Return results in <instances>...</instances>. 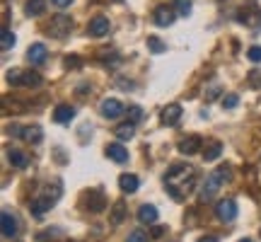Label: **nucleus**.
Returning <instances> with one entry per match:
<instances>
[{
	"instance_id": "1",
	"label": "nucleus",
	"mask_w": 261,
	"mask_h": 242,
	"mask_svg": "<svg viewBox=\"0 0 261 242\" xmlns=\"http://www.w3.org/2000/svg\"><path fill=\"white\" fill-rule=\"evenodd\" d=\"M73 19L68 17V15H56V17L51 19V25H48V34L56 39H65L70 37V32H73Z\"/></svg>"
},
{
	"instance_id": "16",
	"label": "nucleus",
	"mask_w": 261,
	"mask_h": 242,
	"mask_svg": "<svg viewBox=\"0 0 261 242\" xmlns=\"http://www.w3.org/2000/svg\"><path fill=\"white\" fill-rule=\"evenodd\" d=\"M107 155H109V160H114V162H126V160H128V150L123 148L121 143H109V146H107Z\"/></svg>"
},
{
	"instance_id": "2",
	"label": "nucleus",
	"mask_w": 261,
	"mask_h": 242,
	"mask_svg": "<svg viewBox=\"0 0 261 242\" xmlns=\"http://www.w3.org/2000/svg\"><path fill=\"white\" fill-rule=\"evenodd\" d=\"M215 218L218 221H223V223H230L237 218V204H234L232 199H223V201H218L215 206Z\"/></svg>"
},
{
	"instance_id": "3",
	"label": "nucleus",
	"mask_w": 261,
	"mask_h": 242,
	"mask_svg": "<svg viewBox=\"0 0 261 242\" xmlns=\"http://www.w3.org/2000/svg\"><path fill=\"white\" fill-rule=\"evenodd\" d=\"M220 179H218V175H208L205 177V182H203V186H201V191H198V201H211L215 194H218V189H220Z\"/></svg>"
},
{
	"instance_id": "32",
	"label": "nucleus",
	"mask_w": 261,
	"mask_h": 242,
	"mask_svg": "<svg viewBox=\"0 0 261 242\" xmlns=\"http://www.w3.org/2000/svg\"><path fill=\"white\" fill-rule=\"evenodd\" d=\"M240 104V97L237 94H227V97H223V109H234Z\"/></svg>"
},
{
	"instance_id": "12",
	"label": "nucleus",
	"mask_w": 261,
	"mask_h": 242,
	"mask_svg": "<svg viewBox=\"0 0 261 242\" xmlns=\"http://www.w3.org/2000/svg\"><path fill=\"white\" fill-rule=\"evenodd\" d=\"M179 119H181V107L179 104H167L162 109V124L165 126H177Z\"/></svg>"
},
{
	"instance_id": "28",
	"label": "nucleus",
	"mask_w": 261,
	"mask_h": 242,
	"mask_svg": "<svg viewBox=\"0 0 261 242\" xmlns=\"http://www.w3.org/2000/svg\"><path fill=\"white\" fill-rule=\"evenodd\" d=\"M215 175H218L220 182H230V179H232V167H230V165H220V167L215 170Z\"/></svg>"
},
{
	"instance_id": "8",
	"label": "nucleus",
	"mask_w": 261,
	"mask_h": 242,
	"mask_svg": "<svg viewBox=\"0 0 261 242\" xmlns=\"http://www.w3.org/2000/svg\"><path fill=\"white\" fill-rule=\"evenodd\" d=\"M0 228H3V235H5V237H15V235H17V218L12 215V211H3V215H0Z\"/></svg>"
},
{
	"instance_id": "9",
	"label": "nucleus",
	"mask_w": 261,
	"mask_h": 242,
	"mask_svg": "<svg viewBox=\"0 0 261 242\" xmlns=\"http://www.w3.org/2000/svg\"><path fill=\"white\" fill-rule=\"evenodd\" d=\"M99 112H102L104 119H119L123 114V104L119 102V100H104Z\"/></svg>"
},
{
	"instance_id": "33",
	"label": "nucleus",
	"mask_w": 261,
	"mask_h": 242,
	"mask_svg": "<svg viewBox=\"0 0 261 242\" xmlns=\"http://www.w3.org/2000/svg\"><path fill=\"white\" fill-rule=\"evenodd\" d=\"M247 58L252 61V63H259L261 61V46H252L249 51H247Z\"/></svg>"
},
{
	"instance_id": "15",
	"label": "nucleus",
	"mask_w": 261,
	"mask_h": 242,
	"mask_svg": "<svg viewBox=\"0 0 261 242\" xmlns=\"http://www.w3.org/2000/svg\"><path fill=\"white\" fill-rule=\"evenodd\" d=\"M73 119H75V107H70V104H58L54 109V121H58V124H68Z\"/></svg>"
},
{
	"instance_id": "43",
	"label": "nucleus",
	"mask_w": 261,
	"mask_h": 242,
	"mask_svg": "<svg viewBox=\"0 0 261 242\" xmlns=\"http://www.w3.org/2000/svg\"><path fill=\"white\" fill-rule=\"evenodd\" d=\"M252 3H254V0H252Z\"/></svg>"
},
{
	"instance_id": "37",
	"label": "nucleus",
	"mask_w": 261,
	"mask_h": 242,
	"mask_svg": "<svg viewBox=\"0 0 261 242\" xmlns=\"http://www.w3.org/2000/svg\"><path fill=\"white\" fill-rule=\"evenodd\" d=\"M65 65H68V68H77V65H80V61H77L75 56H70V58H65Z\"/></svg>"
},
{
	"instance_id": "20",
	"label": "nucleus",
	"mask_w": 261,
	"mask_h": 242,
	"mask_svg": "<svg viewBox=\"0 0 261 242\" xmlns=\"http://www.w3.org/2000/svg\"><path fill=\"white\" fill-rule=\"evenodd\" d=\"M22 138L27 140V143H32V146H37V143H41V126H24V131H22Z\"/></svg>"
},
{
	"instance_id": "19",
	"label": "nucleus",
	"mask_w": 261,
	"mask_h": 242,
	"mask_svg": "<svg viewBox=\"0 0 261 242\" xmlns=\"http://www.w3.org/2000/svg\"><path fill=\"white\" fill-rule=\"evenodd\" d=\"M114 133H116V138H119V140H130V138H133V133H136V124H133V121L119 124Z\"/></svg>"
},
{
	"instance_id": "29",
	"label": "nucleus",
	"mask_w": 261,
	"mask_h": 242,
	"mask_svg": "<svg viewBox=\"0 0 261 242\" xmlns=\"http://www.w3.org/2000/svg\"><path fill=\"white\" fill-rule=\"evenodd\" d=\"M177 12H179V17H189V12H191V0H177Z\"/></svg>"
},
{
	"instance_id": "13",
	"label": "nucleus",
	"mask_w": 261,
	"mask_h": 242,
	"mask_svg": "<svg viewBox=\"0 0 261 242\" xmlns=\"http://www.w3.org/2000/svg\"><path fill=\"white\" fill-rule=\"evenodd\" d=\"M8 160H10V165H12V167H19V170H24L29 165V155L24 153V150H19V148H10L8 150Z\"/></svg>"
},
{
	"instance_id": "36",
	"label": "nucleus",
	"mask_w": 261,
	"mask_h": 242,
	"mask_svg": "<svg viewBox=\"0 0 261 242\" xmlns=\"http://www.w3.org/2000/svg\"><path fill=\"white\" fill-rule=\"evenodd\" d=\"M165 230H167V228H162V225H155V228H152V237H162V235H165Z\"/></svg>"
},
{
	"instance_id": "42",
	"label": "nucleus",
	"mask_w": 261,
	"mask_h": 242,
	"mask_svg": "<svg viewBox=\"0 0 261 242\" xmlns=\"http://www.w3.org/2000/svg\"><path fill=\"white\" fill-rule=\"evenodd\" d=\"M114 3H121V0H114Z\"/></svg>"
},
{
	"instance_id": "5",
	"label": "nucleus",
	"mask_w": 261,
	"mask_h": 242,
	"mask_svg": "<svg viewBox=\"0 0 261 242\" xmlns=\"http://www.w3.org/2000/svg\"><path fill=\"white\" fill-rule=\"evenodd\" d=\"M152 22H155L158 27H169V25L174 22V10L167 8V5H158L155 12H152Z\"/></svg>"
},
{
	"instance_id": "34",
	"label": "nucleus",
	"mask_w": 261,
	"mask_h": 242,
	"mask_svg": "<svg viewBox=\"0 0 261 242\" xmlns=\"http://www.w3.org/2000/svg\"><path fill=\"white\" fill-rule=\"evenodd\" d=\"M249 85L252 87H261V70H252L249 73Z\"/></svg>"
},
{
	"instance_id": "25",
	"label": "nucleus",
	"mask_w": 261,
	"mask_h": 242,
	"mask_svg": "<svg viewBox=\"0 0 261 242\" xmlns=\"http://www.w3.org/2000/svg\"><path fill=\"white\" fill-rule=\"evenodd\" d=\"M22 85H27V87H39L41 85V75L37 70H27L24 78H22Z\"/></svg>"
},
{
	"instance_id": "30",
	"label": "nucleus",
	"mask_w": 261,
	"mask_h": 242,
	"mask_svg": "<svg viewBox=\"0 0 261 242\" xmlns=\"http://www.w3.org/2000/svg\"><path fill=\"white\" fill-rule=\"evenodd\" d=\"M126 242H150V237H148V233L145 230H133V233L128 235V240Z\"/></svg>"
},
{
	"instance_id": "11",
	"label": "nucleus",
	"mask_w": 261,
	"mask_h": 242,
	"mask_svg": "<svg viewBox=\"0 0 261 242\" xmlns=\"http://www.w3.org/2000/svg\"><path fill=\"white\" fill-rule=\"evenodd\" d=\"M56 199L58 196H39V199H34L32 201V213L37 215V218H41L46 211H51V206H54Z\"/></svg>"
},
{
	"instance_id": "35",
	"label": "nucleus",
	"mask_w": 261,
	"mask_h": 242,
	"mask_svg": "<svg viewBox=\"0 0 261 242\" xmlns=\"http://www.w3.org/2000/svg\"><path fill=\"white\" fill-rule=\"evenodd\" d=\"M116 85H119L121 90H133V87H136L130 80H123V78H116Z\"/></svg>"
},
{
	"instance_id": "27",
	"label": "nucleus",
	"mask_w": 261,
	"mask_h": 242,
	"mask_svg": "<svg viewBox=\"0 0 261 242\" xmlns=\"http://www.w3.org/2000/svg\"><path fill=\"white\" fill-rule=\"evenodd\" d=\"M8 83L10 85H15V87H17V85H22V78H24V73H22V70H17V68H12V70H8Z\"/></svg>"
},
{
	"instance_id": "6",
	"label": "nucleus",
	"mask_w": 261,
	"mask_h": 242,
	"mask_svg": "<svg viewBox=\"0 0 261 242\" xmlns=\"http://www.w3.org/2000/svg\"><path fill=\"white\" fill-rule=\"evenodd\" d=\"M203 150V140L198 138V136H187V138L179 143V153L181 155H196V153H201Z\"/></svg>"
},
{
	"instance_id": "23",
	"label": "nucleus",
	"mask_w": 261,
	"mask_h": 242,
	"mask_svg": "<svg viewBox=\"0 0 261 242\" xmlns=\"http://www.w3.org/2000/svg\"><path fill=\"white\" fill-rule=\"evenodd\" d=\"M15 41H17V39H15V34H12L8 27H3V34H0V46H3V51L12 49V46H15Z\"/></svg>"
},
{
	"instance_id": "24",
	"label": "nucleus",
	"mask_w": 261,
	"mask_h": 242,
	"mask_svg": "<svg viewBox=\"0 0 261 242\" xmlns=\"http://www.w3.org/2000/svg\"><path fill=\"white\" fill-rule=\"evenodd\" d=\"M123 218H126V204H123V201H119V204H114V208H112V223L119 225Z\"/></svg>"
},
{
	"instance_id": "14",
	"label": "nucleus",
	"mask_w": 261,
	"mask_h": 242,
	"mask_svg": "<svg viewBox=\"0 0 261 242\" xmlns=\"http://www.w3.org/2000/svg\"><path fill=\"white\" fill-rule=\"evenodd\" d=\"M138 221L143 225L158 223V208H155V206H150V204H143L138 208Z\"/></svg>"
},
{
	"instance_id": "41",
	"label": "nucleus",
	"mask_w": 261,
	"mask_h": 242,
	"mask_svg": "<svg viewBox=\"0 0 261 242\" xmlns=\"http://www.w3.org/2000/svg\"><path fill=\"white\" fill-rule=\"evenodd\" d=\"M240 242H252V240H249V237H244V240H240Z\"/></svg>"
},
{
	"instance_id": "4",
	"label": "nucleus",
	"mask_w": 261,
	"mask_h": 242,
	"mask_svg": "<svg viewBox=\"0 0 261 242\" xmlns=\"http://www.w3.org/2000/svg\"><path fill=\"white\" fill-rule=\"evenodd\" d=\"M240 15V22L242 25H247V27H252V29H259L261 27V10L256 8V5H249V8H244L237 12Z\"/></svg>"
},
{
	"instance_id": "21",
	"label": "nucleus",
	"mask_w": 261,
	"mask_h": 242,
	"mask_svg": "<svg viewBox=\"0 0 261 242\" xmlns=\"http://www.w3.org/2000/svg\"><path fill=\"white\" fill-rule=\"evenodd\" d=\"M44 10H46V0H27V5H24V12L29 17H37Z\"/></svg>"
},
{
	"instance_id": "39",
	"label": "nucleus",
	"mask_w": 261,
	"mask_h": 242,
	"mask_svg": "<svg viewBox=\"0 0 261 242\" xmlns=\"http://www.w3.org/2000/svg\"><path fill=\"white\" fill-rule=\"evenodd\" d=\"M198 242H218V237H213V235H205V237H201Z\"/></svg>"
},
{
	"instance_id": "10",
	"label": "nucleus",
	"mask_w": 261,
	"mask_h": 242,
	"mask_svg": "<svg viewBox=\"0 0 261 242\" xmlns=\"http://www.w3.org/2000/svg\"><path fill=\"white\" fill-rule=\"evenodd\" d=\"M46 56H48V51L44 44H32V46L27 49V61L32 65H41V63H46Z\"/></svg>"
},
{
	"instance_id": "22",
	"label": "nucleus",
	"mask_w": 261,
	"mask_h": 242,
	"mask_svg": "<svg viewBox=\"0 0 261 242\" xmlns=\"http://www.w3.org/2000/svg\"><path fill=\"white\" fill-rule=\"evenodd\" d=\"M90 211H92V213H99V211H104V194L99 191V189L90 194Z\"/></svg>"
},
{
	"instance_id": "26",
	"label": "nucleus",
	"mask_w": 261,
	"mask_h": 242,
	"mask_svg": "<svg viewBox=\"0 0 261 242\" xmlns=\"http://www.w3.org/2000/svg\"><path fill=\"white\" fill-rule=\"evenodd\" d=\"M148 49L152 54H162V51H167V44L160 37H148Z\"/></svg>"
},
{
	"instance_id": "17",
	"label": "nucleus",
	"mask_w": 261,
	"mask_h": 242,
	"mask_svg": "<svg viewBox=\"0 0 261 242\" xmlns=\"http://www.w3.org/2000/svg\"><path fill=\"white\" fill-rule=\"evenodd\" d=\"M220 153H223V143L220 140H211L203 150H201V155H203L205 162H213V160L220 158Z\"/></svg>"
},
{
	"instance_id": "31",
	"label": "nucleus",
	"mask_w": 261,
	"mask_h": 242,
	"mask_svg": "<svg viewBox=\"0 0 261 242\" xmlns=\"http://www.w3.org/2000/svg\"><path fill=\"white\" fill-rule=\"evenodd\" d=\"M140 119H143V109H140V107H136V104H133V107H128V121L138 124Z\"/></svg>"
},
{
	"instance_id": "40",
	"label": "nucleus",
	"mask_w": 261,
	"mask_h": 242,
	"mask_svg": "<svg viewBox=\"0 0 261 242\" xmlns=\"http://www.w3.org/2000/svg\"><path fill=\"white\" fill-rule=\"evenodd\" d=\"M215 97H218V87H213V90L208 92V102H211V100H215Z\"/></svg>"
},
{
	"instance_id": "7",
	"label": "nucleus",
	"mask_w": 261,
	"mask_h": 242,
	"mask_svg": "<svg viewBox=\"0 0 261 242\" xmlns=\"http://www.w3.org/2000/svg\"><path fill=\"white\" fill-rule=\"evenodd\" d=\"M109 17H92V22H90V27H87V32H90V37H107L109 34Z\"/></svg>"
},
{
	"instance_id": "38",
	"label": "nucleus",
	"mask_w": 261,
	"mask_h": 242,
	"mask_svg": "<svg viewBox=\"0 0 261 242\" xmlns=\"http://www.w3.org/2000/svg\"><path fill=\"white\" fill-rule=\"evenodd\" d=\"M51 3H54L56 8H68V5H70L73 0H51Z\"/></svg>"
},
{
	"instance_id": "18",
	"label": "nucleus",
	"mask_w": 261,
	"mask_h": 242,
	"mask_svg": "<svg viewBox=\"0 0 261 242\" xmlns=\"http://www.w3.org/2000/svg\"><path fill=\"white\" fill-rule=\"evenodd\" d=\"M119 186H121L123 194H133V191H138L140 182L136 175H121V177H119Z\"/></svg>"
}]
</instances>
